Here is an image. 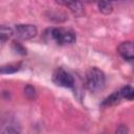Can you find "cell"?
Here are the masks:
<instances>
[{
  "instance_id": "cell-1",
  "label": "cell",
  "mask_w": 134,
  "mask_h": 134,
  "mask_svg": "<svg viewBox=\"0 0 134 134\" xmlns=\"http://www.w3.org/2000/svg\"><path fill=\"white\" fill-rule=\"evenodd\" d=\"M86 85L90 92L96 93L102 91L106 85V77L104 72L97 67H91L87 71Z\"/></svg>"
},
{
  "instance_id": "cell-2",
  "label": "cell",
  "mask_w": 134,
  "mask_h": 134,
  "mask_svg": "<svg viewBox=\"0 0 134 134\" xmlns=\"http://www.w3.org/2000/svg\"><path fill=\"white\" fill-rule=\"evenodd\" d=\"M49 39H51L52 41H54L57 44L60 45H65V44H71L73 42H75L76 37L75 34L70 30V29H66V28H61V27H53L47 30L46 34Z\"/></svg>"
},
{
  "instance_id": "cell-3",
  "label": "cell",
  "mask_w": 134,
  "mask_h": 134,
  "mask_svg": "<svg viewBox=\"0 0 134 134\" xmlns=\"http://www.w3.org/2000/svg\"><path fill=\"white\" fill-rule=\"evenodd\" d=\"M52 81L55 85L64 88H72L74 86L73 76L63 68H59L54 71L52 75Z\"/></svg>"
},
{
  "instance_id": "cell-4",
  "label": "cell",
  "mask_w": 134,
  "mask_h": 134,
  "mask_svg": "<svg viewBox=\"0 0 134 134\" xmlns=\"http://www.w3.org/2000/svg\"><path fill=\"white\" fill-rule=\"evenodd\" d=\"M38 30L37 27L32 24H17L15 26V34L19 39L29 40L36 37Z\"/></svg>"
},
{
  "instance_id": "cell-5",
  "label": "cell",
  "mask_w": 134,
  "mask_h": 134,
  "mask_svg": "<svg viewBox=\"0 0 134 134\" xmlns=\"http://www.w3.org/2000/svg\"><path fill=\"white\" fill-rule=\"evenodd\" d=\"M117 52L127 61L134 60V42L125 41L117 47Z\"/></svg>"
},
{
  "instance_id": "cell-6",
  "label": "cell",
  "mask_w": 134,
  "mask_h": 134,
  "mask_svg": "<svg viewBox=\"0 0 134 134\" xmlns=\"http://www.w3.org/2000/svg\"><path fill=\"white\" fill-rule=\"evenodd\" d=\"M57 1L59 3L67 6L75 16H81L84 13L83 5H82L81 1H79V0H57Z\"/></svg>"
},
{
  "instance_id": "cell-7",
  "label": "cell",
  "mask_w": 134,
  "mask_h": 134,
  "mask_svg": "<svg viewBox=\"0 0 134 134\" xmlns=\"http://www.w3.org/2000/svg\"><path fill=\"white\" fill-rule=\"evenodd\" d=\"M22 64L21 63H14V64H7L1 67L0 72L2 74H10V73H15L17 71H19L21 69Z\"/></svg>"
},
{
  "instance_id": "cell-8",
  "label": "cell",
  "mask_w": 134,
  "mask_h": 134,
  "mask_svg": "<svg viewBox=\"0 0 134 134\" xmlns=\"http://www.w3.org/2000/svg\"><path fill=\"white\" fill-rule=\"evenodd\" d=\"M121 99V95L119 93V91H115L112 94H110L107 98L104 99V102L102 103V106H111V105H115L117 104L119 100Z\"/></svg>"
},
{
  "instance_id": "cell-9",
  "label": "cell",
  "mask_w": 134,
  "mask_h": 134,
  "mask_svg": "<svg viewBox=\"0 0 134 134\" xmlns=\"http://www.w3.org/2000/svg\"><path fill=\"white\" fill-rule=\"evenodd\" d=\"M98 8L105 15L110 14L113 9L111 0H98Z\"/></svg>"
},
{
  "instance_id": "cell-10",
  "label": "cell",
  "mask_w": 134,
  "mask_h": 134,
  "mask_svg": "<svg viewBox=\"0 0 134 134\" xmlns=\"http://www.w3.org/2000/svg\"><path fill=\"white\" fill-rule=\"evenodd\" d=\"M121 98H126L129 100L134 99V88L131 86H125L119 90Z\"/></svg>"
},
{
  "instance_id": "cell-11",
  "label": "cell",
  "mask_w": 134,
  "mask_h": 134,
  "mask_svg": "<svg viewBox=\"0 0 134 134\" xmlns=\"http://www.w3.org/2000/svg\"><path fill=\"white\" fill-rule=\"evenodd\" d=\"M13 35V29L9 28V27H6L4 25L1 26V29H0V39H1V43H5L6 40H8Z\"/></svg>"
},
{
  "instance_id": "cell-12",
  "label": "cell",
  "mask_w": 134,
  "mask_h": 134,
  "mask_svg": "<svg viewBox=\"0 0 134 134\" xmlns=\"http://www.w3.org/2000/svg\"><path fill=\"white\" fill-rule=\"evenodd\" d=\"M12 49H13L16 53H18V54H21V55H25V54H26V49H25L20 43L16 42V41L13 42V44H12Z\"/></svg>"
},
{
  "instance_id": "cell-13",
  "label": "cell",
  "mask_w": 134,
  "mask_h": 134,
  "mask_svg": "<svg viewBox=\"0 0 134 134\" xmlns=\"http://www.w3.org/2000/svg\"><path fill=\"white\" fill-rule=\"evenodd\" d=\"M24 93H25L26 97H28V98H35L36 97V90L30 85H27L24 88Z\"/></svg>"
},
{
  "instance_id": "cell-14",
  "label": "cell",
  "mask_w": 134,
  "mask_h": 134,
  "mask_svg": "<svg viewBox=\"0 0 134 134\" xmlns=\"http://www.w3.org/2000/svg\"><path fill=\"white\" fill-rule=\"evenodd\" d=\"M116 132H117V133H126V132H128V129H127L126 127H124V126H120V127L116 130Z\"/></svg>"
}]
</instances>
